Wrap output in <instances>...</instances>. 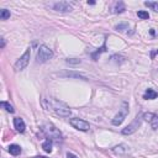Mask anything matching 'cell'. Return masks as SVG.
I'll list each match as a JSON object with an SVG mask.
<instances>
[{
  "instance_id": "1",
  "label": "cell",
  "mask_w": 158,
  "mask_h": 158,
  "mask_svg": "<svg viewBox=\"0 0 158 158\" xmlns=\"http://www.w3.org/2000/svg\"><path fill=\"white\" fill-rule=\"evenodd\" d=\"M42 105L46 110H53L56 114L62 116V118H68L70 115V109L66 104L61 103V101H56V100L50 101V100L42 99Z\"/></svg>"
},
{
  "instance_id": "2",
  "label": "cell",
  "mask_w": 158,
  "mask_h": 158,
  "mask_svg": "<svg viewBox=\"0 0 158 158\" xmlns=\"http://www.w3.org/2000/svg\"><path fill=\"white\" fill-rule=\"evenodd\" d=\"M52 57H53V52L47 46H44V44H42V46L39 48V51H37V62L39 63L47 62L48 59H51Z\"/></svg>"
},
{
  "instance_id": "3",
  "label": "cell",
  "mask_w": 158,
  "mask_h": 158,
  "mask_svg": "<svg viewBox=\"0 0 158 158\" xmlns=\"http://www.w3.org/2000/svg\"><path fill=\"white\" fill-rule=\"evenodd\" d=\"M127 114H129V105H127L126 103L122 104V108L119 110V112L115 115V118L112 119V125L115 126H119L121 125V123L123 122V120L126 119Z\"/></svg>"
},
{
  "instance_id": "4",
  "label": "cell",
  "mask_w": 158,
  "mask_h": 158,
  "mask_svg": "<svg viewBox=\"0 0 158 158\" xmlns=\"http://www.w3.org/2000/svg\"><path fill=\"white\" fill-rule=\"evenodd\" d=\"M42 129H43V132L48 136V138H51V140L54 138V140H57V141L62 140V133L59 132L53 125H44Z\"/></svg>"
},
{
  "instance_id": "5",
  "label": "cell",
  "mask_w": 158,
  "mask_h": 158,
  "mask_svg": "<svg viewBox=\"0 0 158 158\" xmlns=\"http://www.w3.org/2000/svg\"><path fill=\"white\" fill-rule=\"evenodd\" d=\"M30 54H31V52H30V50H27V51H26L25 53L22 54L21 57L16 61V63H15V69H16V70H22V69H25L26 67H27L29 62H30Z\"/></svg>"
},
{
  "instance_id": "6",
  "label": "cell",
  "mask_w": 158,
  "mask_h": 158,
  "mask_svg": "<svg viewBox=\"0 0 158 158\" xmlns=\"http://www.w3.org/2000/svg\"><path fill=\"white\" fill-rule=\"evenodd\" d=\"M141 122H142V118L137 116V118L133 120V122H132V123H130L129 126H126L125 129L122 130V135H131V133L136 132L137 129L141 126Z\"/></svg>"
},
{
  "instance_id": "7",
  "label": "cell",
  "mask_w": 158,
  "mask_h": 158,
  "mask_svg": "<svg viewBox=\"0 0 158 158\" xmlns=\"http://www.w3.org/2000/svg\"><path fill=\"white\" fill-rule=\"evenodd\" d=\"M69 123L74 127V129H77L79 131H88L90 129L89 122H86V121H84V120H82V119H70Z\"/></svg>"
},
{
  "instance_id": "8",
  "label": "cell",
  "mask_w": 158,
  "mask_h": 158,
  "mask_svg": "<svg viewBox=\"0 0 158 158\" xmlns=\"http://www.w3.org/2000/svg\"><path fill=\"white\" fill-rule=\"evenodd\" d=\"M53 10L54 11H58V13H70L73 10L72 5L67 1H58V3H54L53 4Z\"/></svg>"
},
{
  "instance_id": "9",
  "label": "cell",
  "mask_w": 158,
  "mask_h": 158,
  "mask_svg": "<svg viewBox=\"0 0 158 158\" xmlns=\"http://www.w3.org/2000/svg\"><path fill=\"white\" fill-rule=\"evenodd\" d=\"M142 119H145L146 121H148L151 123L152 129L157 130L158 129V116L156 114H152V112H145L143 116H142Z\"/></svg>"
},
{
  "instance_id": "10",
  "label": "cell",
  "mask_w": 158,
  "mask_h": 158,
  "mask_svg": "<svg viewBox=\"0 0 158 158\" xmlns=\"http://www.w3.org/2000/svg\"><path fill=\"white\" fill-rule=\"evenodd\" d=\"M14 126H15V129H16L17 132H20V133L24 132L25 129H26L24 120L20 119V118H15V119H14Z\"/></svg>"
},
{
  "instance_id": "11",
  "label": "cell",
  "mask_w": 158,
  "mask_h": 158,
  "mask_svg": "<svg viewBox=\"0 0 158 158\" xmlns=\"http://www.w3.org/2000/svg\"><path fill=\"white\" fill-rule=\"evenodd\" d=\"M116 155H126L129 152V146L127 145H120V146H116V147L112 149Z\"/></svg>"
},
{
  "instance_id": "12",
  "label": "cell",
  "mask_w": 158,
  "mask_h": 158,
  "mask_svg": "<svg viewBox=\"0 0 158 158\" xmlns=\"http://www.w3.org/2000/svg\"><path fill=\"white\" fill-rule=\"evenodd\" d=\"M157 96H158V93L157 92H155L153 89H147V90H146V93H145V95H143V99L152 100V99H156Z\"/></svg>"
},
{
  "instance_id": "13",
  "label": "cell",
  "mask_w": 158,
  "mask_h": 158,
  "mask_svg": "<svg viewBox=\"0 0 158 158\" xmlns=\"http://www.w3.org/2000/svg\"><path fill=\"white\" fill-rule=\"evenodd\" d=\"M52 143H53V142H52L51 138H47V140L42 143V148H43V151H44V152H47V153H51V152H52Z\"/></svg>"
},
{
  "instance_id": "14",
  "label": "cell",
  "mask_w": 158,
  "mask_h": 158,
  "mask_svg": "<svg viewBox=\"0 0 158 158\" xmlns=\"http://www.w3.org/2000/svg\"><path fill=\"white\" fill-rule=\"evenodd\" d=\"M9 152L13 156H19L21 153V147L17 145H10L9 146Z\"/></svg>"
},
{
  "instance_id": "15",
  "label": "cell",
  "mask_w": 158,
  "mask_h": 158,
  "mask_svg": "<svg viewBox=\"0 0 158 158\" xmlns=\"http://www.w3.org/2000/svg\"><path fill=\"white\" fill-rule=\"evenodd\" d=\"M126 10V6H125V4H123L122 1H119V3H116V5H115V13H119V14H121L123 13V11Z\"/></svg>"
},
{
  "instance_id": "16",
  "label": "cell",
  "mask_w": 158,
  "mask_h": 158,
  "mask_svg": "<svg viewBox=\"0 0 158 158\" xmlns=\"http://www.w3.org/2000/svg\"><path fill=\"white\" fill-rule=\"evenodd\" d=\"M145 5L149 7V9H152L153 11H156V13H158V3L156 1H145Z\"/></svg>"
},
{
  "instance_id": "17",
  "label": "cell",
  "mask_w": 158,
  "mask_h": 158,
  "mask_svg": "<svg viewBox=\"0 0 158 158\" xmlns=\"http://www.w3.org/2000/svg\"><path fill=\"white\" fill-rule=\"evenodd\" d=\"M137 16L140 19H142V20H148L149 14L147 13V11H145V10H140V11H137Z\"/></svg>"
},
{
  "instance_id": "18",
  "label": "cell",
  "mask_w": 158,
  "mask_h": 158,
  "mask_svg": "<svg viewBox=\"0 0 158 158\" xmlns=\"http://www.w3.org/2000/svg\"><path fill=\"white\" fill-rule=\"evenodd\" d=\"M0 105H1V108H4L6 111H9V112H14V108L11 106V105L9 103H6V101H1L0 103Z\"/></svg>"
},
{
  "instance_id": "19",
  "label": "cell",
  "mask_w": 158,
  "mask_h": 158,
  "mask_svg": "<svg viewBox=\"0 0 158 158\" xmlns=\"http://www.w3.org/2000/svg\"><path fill=\"white\" fill-rule=\"evenodd\" d=\"M10 17V11L6 10V9H3L1 11H0V19L1 20H6V19Z\"/></svg>"
},
{
  "instance_id": "20",
  "label": "cell",
  "mask_w": 158,
  "mask_h": 158,
  "mask_svg": "<svg viewBox=\"0 0 158 158\" xmlns=\"http://www.w3.org/2000/svg\"><path fill=\"white\" fill-rule=\"evenodd\" d=\"M59 76H67V77H76V78H83V79H85L83 76H80V74H74V73H62V74H59Z\"/></svg>"
},
{
  "instance_id": "21",
  "label": "cell",
  "mask_w": 158,
  "mask_h": 158,
  "mask_svg": "<svg viewBox=\"0 0 158 158\" xmlns=\"http://www.w3.org/2000/svg\"><path fill=\"white\" fill-rule=\"evenodd\" d=\"M127 27H129V25H127V24H121V25L116 26V30H118V31H123V30L127 29Z\"/></svg>"
},
{
  "instance_id": "22",
  "label": "cell",
  "mask_w": 158,
  "mask_h": 158,
  "mask_svg": "<svg viewBox=\"0 0 158 158\" xmlns=\"http://www.w3.org/2000/svg\"><path fill=\"white\" fill-rule=\"evenodd\" d=\"M67 63H70V64H78V63H80V61H79V59H76V61H74V59H67Z\"/></svg>"
},
{
  "instance_id": "23",
  "label": "cell",
  "mask_w": 158,
  "mask_h": 158,
  "mask_svg": "<svg viewBox=\"0 0 158 158\" xmlns=\"http://www.w3.org/2000/svg\"><path fill=\"white\" fill-rule=\"evenodd\" d=\"M67 158H78V157L74 156L73 153H69V152H68V153H67Z\"/></svg>"
},
{
  "instance_id": "24",
  "label": "cell",
  "mask_w": 158,
  "mask_h": 158,
  "mask_svg": "<svg viewBox=\"0 0 158 158\" xmlns=\"http://www.w3.org/2000/svg\"><path fill=\"white\" fill-rule=\"evenodd\" d=\"M1 47H3V48L5 47V41H4V39H1Z\"/></svg>"
},
{
  "instance_id": "25",
  "label": "cell",
  "mask_w": 158,
  "mask_h": 158,
  "mask_svg": "<svg viewBox=\"0 0 158 158\" xmlns=\"http://www.w3.org/2000/svg\"><path fill=\"white\" fill-rule=\"evenodd\" d=\"M33 158H46V157H43V156H36V157H33Z\"/></svg>"
},
{
  "instance_id": "26",
  "label": "cell",
  "mask_w": 158,
  "mask_h": 158,
  "mask_svg": "<svg viewBox=\"0 0 158 158\" xmlns=\"http://www.w3.org/2000/svg\"><path fill=\"white\" fill-rule=\"evenodd\" d=\"M157 54H158V51H157Z\"/></svg>"
}]
</instances>
